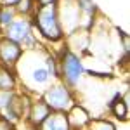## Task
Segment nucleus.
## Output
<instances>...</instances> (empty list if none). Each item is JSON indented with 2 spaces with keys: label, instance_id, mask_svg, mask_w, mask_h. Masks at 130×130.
Instances as JSON below:
<instances>
[{
  "label": "nucleus",
  "instance_id": "39448f33",
  "mask_svg": "<svg viewBox=\"0 0 130 130\" xmlns=\"http://www.w3.org/2000/svg\"><path fill=\"white\" fill-rule=\"evenodd\" d=\"M23 47L5 37H0V64L5 68H16L23 56Z\"/></svg>",
  "mask_w": 130,
  "mask_h": 130
},
{
  "label": "nucleus",
  "instance_id": "20e7f679",
  "mask_svg": "<svg viewBox=\"0 0 130 130\" xmlns=\"http://www.w3.org/2000/svg\"><path fill=\"white\" fill-rule=\"evenodd\" d=\"M2 37H5L9 40L19 43L21 47H23V50H35V49L40 47L38 38H37V31L33 28V23H31V18L18 16L4 30Z\"/></svg>",
  "mask_w": 130,
  "mask_h": 130
},
{
  "label": "nucleus",
  "instance_id": "a211bd4d",
  "mask_svg": "<svg viewBox=\"0 0 130 130\" xmlns=\"http://www.w3.org/2000/svg\"><path fill=\"white\" fill-rule=\"evenodd\" d=\"M59 0H40L38 5H57Z\"/></svg>",
  "mask_w": 130,
  "mask_h": 130
},
{
  "label": "nucleus",
  "instance_id": "ddd939ff",
  "mask_svg": "<svg viewBox=\"0 0 130 130\" xmlns=\"http://www.w3.org/2000/svg\"><path fill=\"white\" fill-rule=\"evenodd\" d=\"M16 18H18V12H16L14 7H0V28H2V31L5 30Z\"/></svg>",
  "mask_w": 130,
  "mask_h": 130
},
{
  "label": "nucleus",
  "instance_id": "9b49d317",
  "mask_svg": "<svg viewBox=\"0 0 130 130\" xmlns=\"http://www.w3.org/2000/svg\"><path fill=\"white\" fill-rule=\"evenodd\" d=\"M85 130H118L116 123L109 118H92Z\"/></svg>",
  "mask_w": 130,
  "mask_h": 130
},
{
  "label": "nucleus",
  "instance_id": "f257e3e1",
  "mask_svg": "<svg viewBox=\"0 0 130 130\" xmlns=\"http://www.w3.org/2000/svg\"><path fill=\"white\" fill-rule=\"evenodd\" d=\"M33 28L37 35L49 43H57L64 40V31L61 28L57 5H37L31 16Z\"/></svg>",
  "mask_w": 130,
  "mask_h": 130
},
{
  "label": "nucleus",
  "instance_id": "9d476101",
  "mask_svg": "<svg viewBox=\"0 0 130 130\" xmlns=\"http://www.w3.org/2000/svg\"><path fill=\"white\" fill-rule=\"evenodd\" d=\"M109 113L115 120L118 121H127L128 120V94L121 101L115 102L113 106H109Z\"/></svg>",
  "mask_w": 130,
  "mask_h": 130
},
{
  "label": "nucleus",
  "instance_id": "dca6fc26",
  "mask_svg": "<svg viewBox=\"0 0 130 130\" xmlns=\"http://www.w3.org/2000/svg\"><path fill=\"white\" fill-rule=\"evenodd\" d=\"M19 0H0V7H16Z\"/></svg>",
  "mask_w": 130,
  "mask_h": 130
},
{
  "label": "nucleus",
  "instance_id": "1a4fd4ad",
  "mask_svg": "<svg viewBox=\"0 0 130 130\" xmlns=\"http://www.w3.org/2000/svg\"><path fill=\"white\" fill-rule=\"evenodd\" d=\"M37 130H71L64 113H50Z\"/></svg>",
  "mask_w": 130,
  "mask_h": 130
},
{
  "label": "nucleus",
  "instance_id": "f03ea898",
  "mask_svg": "<svg viewBox=\"0 0 130 130\" xmlns=\"http://www.w3.org/2000/svg\"><path fill=\"white\" fill-rule=\"evenodd\" d=\"M59 59V73H61V82L68 85L71 90H75L80 85L82 78L85 75V66L82 57L70 47H64L57 56Z\"/></svg>",
  "mask_w": 130,
  "mask_h": 130
},
{
  "label": "nucleus",
  "instance_id": "4468645a",
  "mask_svg": "<svg viewBox=\"0 0 130 130\" xmlns=\"http://www.w3.org/2000/svg\"><path fill=\"white\" fill-rule=\"evenodd\" d=\"M18 92V90H16ZM16 92H0V111L10 108L12 101L16 97Z\"/></svg>",
  "mask_w": 130,
  "mask_h": 130
},
{
  "label": "nucleus",
  "instance_id": "2eb2a0df",
  "mask_svg": "<svg viewBox=\"0 0 130 130\" xmlns=\"http://www.w3.org/2000/svg\"><path fill=\"white\" fill-rule=\"evenodd\" d=\"M12 128H14V125L9 123L7 120H4V118L0 116V130H12Z\"/></svg>",
  "mask_w": 130,
  "mask_h": 130
},
{
  "label": "nucleus",
  "instance_id": "0eeeda50",
  "mask_svg": "<svg viewBox=\"0 0 130 130\" xmlns=\"http://www.w3.org/2000/svg\"><path fill=\"white\" fill-rule=\"evenodd\" d=\"M66 118H68V123H70V128L71 130H85L89 121L92 120L90 113L82 104H75L68 113H66Z\"/></svg>",
  "mask_w": 130,
  "mask_h": 130
},
{
  "label": "nucleus",
  "instance_id": "f3484780",
  "mask_svg": "<svg viewBox=\"0 0 130 130\" xmlns=\"http://www.w3.org/2000/svg\"><path fill=\"white\" fill-rule=\"evenodd\" d=\"M121 99H123V94H121V92H116V94L113 95V99H111L109 102H108V108H109V106H113L115 102H118V101H121Z\"/></svg>",
  "mask_w": 130,
  "mask_h": 130
},
{
  "label": "nucleus",
  "instance_id": "7ed1b4c3",
  "mask_svg": "<svg viewBox=\"0 0 130 130\" xmlns=\"http://www.w3.org/2000/svg\"><path fill=\"white\" fill-rule=\"evenodd\" d=\"M40 99L49 106L52 113H64V115L76 104L75 90H71L61 80L52 82L49 87L42 92Z\"/></svg>",
  "mask_w": 130,
  "mask_h": 130
},
{
  "label": "nucleus",
  "instance_id": "6ab92c4d",
  "mask_svg": "<svg viewBox=\"0 0 130 130\" xmlns=\"http://www.w3.org/2000/svg\"><path fill=\"white\" fill-rule=\"evenodd\" d=\"M33 2H35V4H37V5H38V2H40V0H33Z\"/></svg>",
  "mask_w": 130,
  "mask_h": 130
},
{
  "label": "nucleus",
  "instance_id": "423d86ee",
  "mask_svg": "<svg viewBox=\"0 0 130 130\" xmlns=\"http://www.w3.org/2000/svg\"><path fill=\"white\" fill-rule=\"evenodd\" d=\"M50 113H52V111H50L49 106H47V104H45L40 97H37V99L31 101L30 109H28L26 116H24V121H26V125H28L30 128L37 130L42 123H43V120L49 116Z\"/></svg>",
  "mask_w": 130,
  "mask_h": 130
},
{
  "label": "nucleus",
  "instance_id": "aec40b11",
  "mask_svg": "<svg viewBox=\"0 0 130 130\" xmlns=\"http://www.w3.org/2000/svg\"><path fill=\"white\" fill-rule=\"evenodd\" d=\"M62 2H75V0H62Z\"/></svg>",
  "mask_w": 130,
  "mask_h": 130
},
{
  "label": "nucleus",
  "instance_id": "6e6552de",
  "mask_svg": "<svg viewBox=\"0 0 130 130\" xmlns=\"http://www.w3.org/2000/svg\"><path fill=\"white\" fill-rule=\"evenodd\" d=\"M18 85H19V78L16 70L0 64V92H16Z\"/></svg>",
  "mask_w": 130,
  "mask_h": 130
},
{
  "label": "nucleus",
  "instance_id": "f8f14e48",
  "mask_svg": "<svg viewBox=\"0 0 130 130\" xmlns=\"http://www.w3.org/2000/svg\"><path fill=\"white\" fill-rule=\"evenodd\" d=\"M14 9H16V12H18V16L31 18L33 12H35V9H37V4H35L33 0H19L18 5H16Z\"/></svg>",
  "mask_w": 130,
  "mask_h": 130
}]
</instances>
